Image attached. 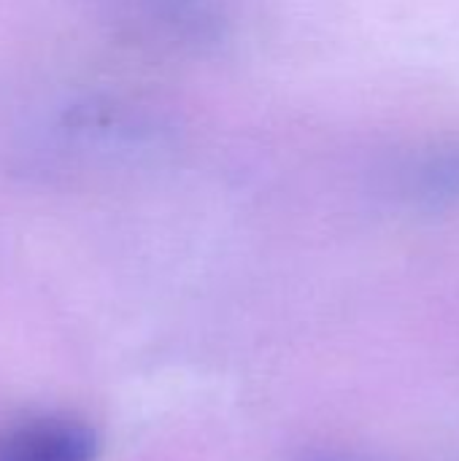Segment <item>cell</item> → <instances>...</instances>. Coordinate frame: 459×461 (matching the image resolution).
I'll return each instance as SVG.
<instances>
[{
	"mask_svg": "<svg viewBox=\"0 0 459 461\" xmlns=\"http://www.w3.org/2000/svg\"><path fill=\"white\" fill-rule=\"evenodd\" d=\"M97 432L73 416L43 413L0 427V461H97Z\"/></svg>",
	"mask_w": 459,
	"mask_h": 461,
	"instance_id": "6da1fadb",
	"label": "cell"
},
{
	"mask_svg": "<svg viewBox=\"0 0 459 461\" xmlns=\"http://www.w3.org/2000/svg\"><path fill=\"white\" fill-rule=\"evenodd\" d=\"M419 192L425 197H454L459 194V154L430 159L417 173Z\"/></svg>",
	"mask_w": 459,
	"mask_h": 461,
	"instance_id": "7a4b0ae2",
	"label": "cell"
},
{
	"mask_svg": "<svg viewBox=\"0 0 459 461\" xmlns=\"http://www.w3.org/2000/svg\"><path fill=\"white\" fill-rule=\"evenodd\" d=\"M303 461H357V459H346V456H333V454H319V456H308Z\"/></svg>",
	"mask_w": 459,
	"mask_h": 461,
	"instance_id": "3957f363",
	"label": "cell"
}]
</instances>
